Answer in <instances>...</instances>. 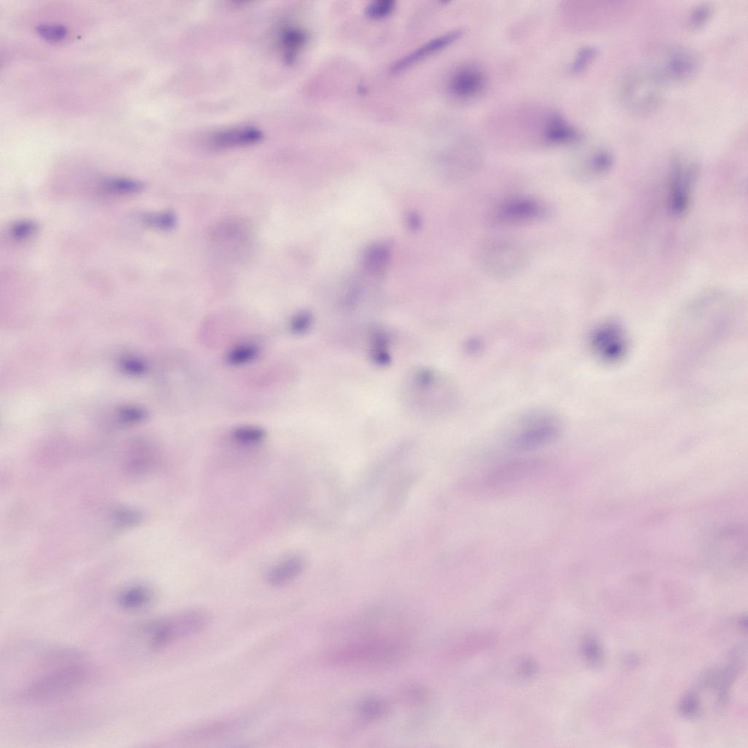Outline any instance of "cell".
Wrapping results in <instances>:
<instances>
[{"instance_id":"21","label":"cell","mask_w":748,"mask_h":748,"mask_svg":"<svg viewBox=\"0 0 748 748\" xmlns=\"http://www.w3.org/2000/svg\"><path fill=\"white\" fill-rule=\"evenodd\" d=\"M259 350L251 343L238 345L227 355L226 360L232 366H243L255 360L259 356Z\"/></svg>"},{"instance_id":"17","label":"cell","mask_w":748,"mask_h":748,"mask_svg":"<svg viewBox=\"0 0 748 748\" xmlns=\"http://www.w3.org/2000/svg\"><path fill=\"white\" fill-rule=\"evenodd\" d=\"M154 600L152 590L145 584L130 586L117 597L121 608L129 612H137L148 608Z\"/></svg>"},{"instance_id":"35","label":"cell","mask_w":748,"mask_h":748,"mask_svg":"<svg viewBox=\"0 0 748 748\" xmlns=\"http://www.w3.org/2000/svg\"><path fill=\"white\" fill-rule=\"evenodd\" d=\"M409 224L412 229L417 230L420 226L419 218L417 215H411L409 218Z\"/></svg>"},{"instance_id":"16","label":"cell","mask_w":748,"mask_h":748,"mask_svg":"<svg viewBox=\"0 0 748 748\" xmlns=\"http://www.w3.org/2000/svg\"><path fill=\"white\" fill-rule=\"evenodd\" d=\"M305 568V561L299 556H290L277 563L270 570L267 581L273 587H282L296 579Z\"/></svg>"},{"instance_id":"37","label":"cell","mask_w":748,"mask_h":748,"mask_svg":"<svg viewBox=\"0 0 748 748\" xmlns=\"http://www.w3.org/2000/svg\"><path fill=\"white\" fill-rule=\"evenodd\" d=\"M739 625L742 630H747V618L746 617H742L739 620Z\"/></svg>"},{"instance_id":"13","label":"cell","mask_w":748,"mask_h":748,"mask_svg":"<svg viewBox=\"0 0 748 748\" xmlns=\"http://www.w3.org/2000/svg\"><path fill=\"white\" fill-rule=\"evenodd\" d=\"M262 135L259 130L251 127L228 129L212 135L210 145L217 149L247 147L259 142Z\"/></svg>"},{"instance_id":"4","label":"cell","mask_w":748,"mask_h":748,"mask_svg":"<svg viewBox=\"0 0 748 748\" xmlns=\"http://www.w3.org/2000/svg\"><path fill=\"white\" fill-rule=\"evenodd\" d=\"M407 646L391 639L375 638L357 641L340 646L329 656L334 665L349 666L391 663L407 654Z\"/></svg>"},{"instance_id":"1","label":"cell","mask_w":748,"mask_h":748,"mask_svg":"<svg viewBox=\"0 0 748 748\" xmlns=\"http://www.w3.org/2000/svg\"><path fill=\"white\" fill-rule=\"evenodd\" d=\"M6 697L13 703L43 706L86 690L94 676L90 658L76 650L30 644L6 656Z\"/></svg>"},{"instance_id":"30","label":"cell","mask_w":748,"mask_h":748,"mask_svg":"<svg viewBox=\"0 0 748 748\" xmlns=\"http://www.w3.org/2000/svg\"><path fill=\"white\" fill-rule=\"evenodd\" d=\"M37 230V226L33 221L22 220L16 222L11 230V236L17 240H23L32 236Z\"/></svg>"},{"instance_id":"12","label":"cell","mask_w":748,"mask_h":748,"mask_svg":"<svg viewBox=\"0 0 748 748\" xmlns=\"http://www.w3.org/2000/svg\"><path fill=\"white\" fill-rule=\"evenodd\" d=\"M462 33L463 31L460 29L455 30L429 40L426 44L398 60L392 66L391 71L398 73L407 69L419 63V61L447 48L456 42Z\"/></svg>"},{"instance_id":"14","label":"cell","mask_w":748,"mask_h":748,"mask_svg":"<svg viewBox=\"0 0 748 748\" xmlns=\"http://www.w3.org/2000/svg\"><path fill=\"white\" fill-rule=\"evenodd\" d=\"M538 465L530 461L511 462L504 465L493 471L486 479L491 489L505 486L532 475L539 468Z\"/></svg>"},{"instance_id":"26","label":"cell","mask_w":748,"mask_h":748,"mask_svg":"<svg viewBox=\"0 0 748 748\" xmlns=\"http://www.w3.org/2000/svg\"><path fill=\"white\" fill-rule=\"evenodd\" d=\"M36 30L39 36L50 43L63 42L68 34L67 27L61 25H40Z\"/></svg>"},{"instance_id":"31","label":"cell","mask_w":748,"mask_h":748,"mask_svg":"<svg viewBox=\"0 0 748 748\" xmlns=\"http://www.w3.org/2000/svg\"><path fill=\"white\" fill-rule=\"evenodd\" d=\"M597 54L598 49L596 47L590 46L582 47L577 53L575 62L572 66V71L579 73L583 70L591 63V61L596 56Z\"/></svg>"},{"instance_id":"27","label":"cell","mask_w":748,"mask_h":748,"mask_svg":"<svg viewBox=\"0 0 748 748\" xmlns=\"http://www.w3.org/2000/svg\"><path fill=\"white\" fill-rule=\"evenodd\" d=\"M396 7L394 0H376L367 6L365 13L370 18L381 19L389 16Z\"/></svg>"},{"instance_id":"32","label":"cell","mask_w":748,"mask_h":748,"mask_svg":"<svg viewBox=\"0 0 748 748\" xmlns=\"http://www.w3.org/2000/svg\"><path fill=\"white\" fill-rule=\"evenodd\" d=\"M312 317L307 312H301L295 315L290 322L291 331L295 334H302L308 331L311 326Z\"/></svg>"},{"instance_id":"22","label":"cell","mask_w":748,"mask_h":748,"mask_svg":"<svg viewBox=\"0 0 748 748\" xmlns=\"http://www.w3.org/2000/svg\"><path fill=\"white\" fill-rule=\"evenodd\" d=\"M266 431L259 427L242 426L236 427L232 431V437L239 443L245 446H255L265 439Z\"/></svg>"},{"instance_id":"29","label":"cell","mask_w":748,"mask_h":748,"mask_svg":"<svg viewBox=\"0 0 748 748\" xmlns=\"http://www.w3.org/2000/svg\"><path fill=\"white\" fill-rule=\"evenodd\" d=\"M700 699L695 693H689L684 697L679 705L680 714L687 718L696 717L700 711Z\"/></svg>"},{"instance_id":"28","label":"cell","mask_w":748,"mask_h":748,"mask_svg":"<svg viewBox=\"0 0 748 748\" xmlns=\"http://www.w3.org/2000/svg\"><path fill=\"white\" fill-rule=\"evenodd\" d=\"M143 219L147 225L161 230H170L176 225L175 216L169 212L147 214Z\"/></svg>"},{"instance_id":"8","label":"cell","mask_w":748,"mask_h":748,"mask_svg":"<svg viewBox=\"0 0 748 748\" xmlns=\"http://www.w3.org/2000/svg\"><path fill=\"white\" fill-rule=\"evenodd\" d=\"M546 214L547 208L538 199L519 196L501 202L494 209L491 220L498 226H517L542 219Z\"/></svg>"},{"instance_id":"6","label":"cell","mask_w":748,"mask_h":748,"mask_svg":"<svg viewBox=\"0 0 748 748\" xmlns=\"http://www.w3.org/2000/svg\"><path fill=\"white\" fill-rule=\"evenodd\" d=\"M515 424L514 446L521 450L534 449L552 441L560 428L556 415L542 410L525 415Z\"/></svg>"},{"instance_id":"11","label":"cell","mask_w":748,"mask_h":748,"mask_svg":"<svg viewBox=\"0 0 748 748\" xmlns=\"http://www.w3.org/2000/svg\"><path fill=\"white\" fill-rule=\"evenodd\" d=\"M591 345L596 354L606 362H616L627 350V340L623 331L615 324H606L594 333Z\"/></svg>"},{"instance_id":"33","label":"cell","mask_w":748,"mask_h":748,"mask_svg":"<svg viewBox=\"0 0 748 748\" xmlns=\"http://www.w3.org/2000/svg\"><path fill=\"white\" fill-rule=\"evenodd\" d=\"M141 515L139 513L130 510H121L116 513L114 519L120 527H128L140 522Z\"/></svg>"},{"instance_id":"10","label":"cell","mask_w":748,"mask_h":748,"mask_svg":"<svg viewBox=\"0 0 748 748\" xmlns=\"http://www.w3.org/2000/svg\"><path fill=\"white\" fill-rule=\"evenodd\" d=\"M488 78L478 66L465 65L458 68L451 75L448 89L455 97L470 100L480 95L486 88Z\"/></svg>"},{"instance_id":"25","label":"cell","mask_w":748,"mask_h":748,"mask_svg":"<svg viewBox=\"0 0 748 748\" xmlns=\"http://www.w3.org/2000/svg\"><path fill=\"white\" fill-rule=\"evenodd\" d=\"M713 15V8L709 4H701L695 6L688 16V25L692 29L702 28L711 21Z\"/></svg>"},{"instance_id":"9","label":"cell","mask_w":748,"mask_h":748,"mask_svg":"<svg viewBox=\"0 0 748 748\" xmlns=\"http://www.w3.org/2000/svg\"><path fill=\"white\" fill-rule=\"evenodd\" d=\"M697 170V166L693 161L680 156L673 159L669 179V205L673 214L681 215L688 209L691 190Z\"/></svg>"},{"instance_id":"36","label":"cell","mask_w":748,"mask_h":748,"mask_svg":"<svg viewBox=\"0 0 748 748\" xmlns=\"http://www.w3.org/2000/svg\"><path fill=\"white\" fill-rule=\"evenodd\" d=\"M638 658L635 656L631 655L625 658V662L630 666H634L637 664Z\"/></svg>"},{"instance_id":"23","label":"cell","mask_w":748,"mask_h":748,"mask_svg":"<svg viewBox=\"0 0 748 748\" xmlns=\"http://www.w3.org/2000/svg\"><path fill=\"white\" fill-rule=\"evenodd\" d=\"M389 709L388 702L379 698L364 700L359 706V713L367 720H374L385 715Z\"/></svg>"},{"instance_id":"19","label":"cell","mask_w":748,"mask_h":748,"mask_svg":"<svg viewBox=\"0 0 748 748\" xmlns=\"http://www.w3.org/2000/svg\"><path fill=\"white\" fill-rule=\"evenodd\" d=\"M391 255L388 246L382 244L374 245L365 253L364 264L369 271L381 274L388 266Z\"/></svg>"},{"instance_id":"7","label":"cell","mask_w":748,"mask_h":748,"mask_svg":"<svg viewBox=\"0 0 748 748\" xmlns=\"http://www.w3.org/2000/svg\"><path fill=\"white\" fill-rule=\"evenodd\" d=\"M701 65V58L694 49L678 46L667 50L654 67L666 86L683 85L696 78Z\"/></svg>"},{"instance_id":"3","label":"cell","mask_w":748,"mask_h":748,"mask_svg":"<svg viewBox=\"0 0 748 748\" xmlns=\"http://www.w3.org/2000/svg\"><path fill=\"white\" fill-rule=\"evenodd\" d=\"M211 622L210 614L201 609L184 611L152 621L141 627L147 648L157 651L204 631Z\"/></svg>"},{"instance_id":"5","label":"cell","mask_w":748,"mask_h":748,"mask_svg":"<svg viewBox=\"0 0 748 748\" xmlns=\"http://www.w3.org/2000/svg\"><path fill=\"white\" fill-rule=\"evenodd\" d=\"M482 269L489 275L507 278L522 272L527 267L529 256L518 243L497 240L489 243L480 253Z\"/></svg>"},{"instance_id":"18","label":"cell","mask_w":748,"mask_h":748,"mask_svg":"<svg viewBox=\"0 0 748 748\" xmlns=\"http://www.w3.org/2000/svg\"><path fill=\"white\" fill-rule=\"evenodd\" d=\"M309 40L305 30L297 27H288L282 30L279 37V46L283 56L288 63H292L305 48Z\"/></svg>"},{"instance_id":"2","label":"cell","mask_w":748,"mask_h":748,"mask_svg":"<svg viewBox=\"0 0 748 748\" xmlns=\"http://www.w3.org/2000/svg\"><path fill=\"white\" fill-rule=\"evenodd\" d=\"M665 87L654 66L637 67L626 73L620 82V104L632 114H649L661 105Z\"/></svg>"},{"instance_id":"20","label":"cell","mask_w":748,"mask_h":748,"mask_svg":"<svg viewBox=\"0 0 748 748\" xmlns=\"http://www.w3.org/2000/svg\"><path fill=\"white\" fill-rule=\"evenodd\" d=\"M101 187L105 192L118 195H135L142 191L145 188L140 181L118 177L105 179Z\"/></svg>"},{"instance_id":"15","label":"cell","mask_w":748,"mask_h":748,"mask_svg":"<svg viewBox=\"0 0 748 748\" xmlns=\"http://www.w3.org/2000/svg\"><path fill=\"white\" fill-rule=\"evenodd\" d=\"M543 136L553 145L571 144L580 138L578 131L556 114H551L546 121Z\"/></svg>"},{"instance_id":"24","label":"cell","mask_w":748,"mask_h":748,"mask_svg":"<svg viewBox=\"0 0 748 748\" xmlns=\"http://www.w3.org/2000/svg\"><path fill=\"white\" fill-rule=\"evenodd\" d=\"M613 153L606 149H601L595 152L589 160L590 170L596 174L608 172L613 165Z\"/></svg>"},{"instance_id":"34","label":"cell","mask_w":748,"mask_h":748,"mask_svg":"<svg viewBox=\"0 0 748 748\" xmlns=\"http://www.w3.org/2000/svg\"><path fill=\"white\" fill-rule=\"evenodd\" d=\"M584 654L587 659L594 663L601 661L602 651L598 642L593 638L588 639L584 643Z\"/></svg>"}]
</instances>
